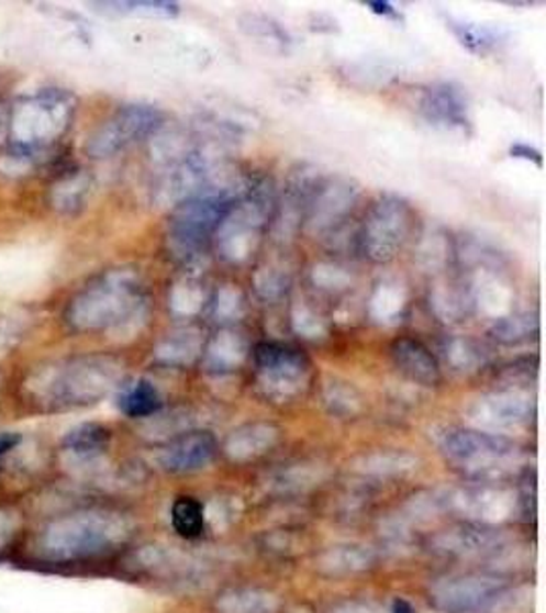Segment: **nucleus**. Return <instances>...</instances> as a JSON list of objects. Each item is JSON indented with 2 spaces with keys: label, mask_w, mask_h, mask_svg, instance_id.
Wrapping results in <instances>:
<instances>
[{
  "label": "nucleus",
  "mask_w": 546,
  "mask_h": 613,
  "mask_svg": "<svg viewBox=\"0 0 546 613\" xmlns=\"http://www.w3.org/2000/svg\"><path fill=\"white\" fill-rule=\"evenodd\" d=\"M132 527L115 511H76L52 520L33 542L37 558L54 565L111 555L130 538Z\"/></svg>",
  "instance_id": "f257e3e1"
},
{
  "label": "nucleus",
  "mask_w": 546,
  "mask_h": 613,
  "mask_svg": "<svg viewBox=\"0 0 546 613\" xmlns=\"http://www.w3.org/2000/svg\"><path fill=\"white\" fill-rule=\"evenodd\" d=\"M237 192L239 178L215 180L172 209L166 227V248L175 260L189 264L203 254L223 218L236 203Z\"/></svg>",
  "instance_id": "f03ea898"
},
{
  "label": "nucleus",
  "mask_w": 546,
  "mask_h": 613,
  "mask_svg": "<svg viewBox=\"0 0 546 613\" xmlns=\"http://www.w3.org/2000/svg\"><path fill=\"white\" fill-rule=\"evenodd\" d=\"M146 294L140 277L132 270H111L97 278L68 306L66 320L80 332L111 330L142 320Z\"/></svg>",
  "instance_id": "7ed1b4c3"
},
{
  "label": "nucleus",
  "mask_w": 546,
  "mask_h": 613,
  "mask_svg": "<svg viewBox=\"0 0 546 613\" xmlns=\"http://www.w3.org/2000/svg\"><path fill=\"white\" fill-rule=\"evenodd\" d=\"M277 207V192L272 180L265 175L239 178L236 203L223 218L213 242L223 260L246 263L258 248L268 221Z\"/></svg>",
  "instance_id": "20e7f679"
},
{
  "label": "nucleus",
  "mask_w": 546,
  "mask_h": 613,
  "mask_svg": "<svg viewBox=\"0 0 546 613\" xmlns=\"http://www.w3.org/2000/svg\"><path fill=\"white\" fill-rule=\"evenodd\" d=\"M434 442L450 462L467 468L477 482H502L524 456L514 439L477 427L446 425L434 432Z\"/></svg>",
  "instance_id": "39448f33"
},
{
  "label": "nucleus",
  "mask_w": 546,
  "mask_h": 613,
  "mask_svg": "<svg viewBox=\"0 0 546 613\" xmlns=\"http://www.w3.org/2000/svg\"><path fill=\"white\" fill-rule=\"evenodd\" d=\"M121 372V363L109 356L76 358L49 368V379L42 382L40 393L49 409L87 408L118 387Z\"/></svg>",
  "instance_id": "423d86ee"
},
{
  "label": "nucleus",
  "mask_w": 546,
  "mask_h": 613,
  "mask_svg": "<svg viewBox=\"0 0 546 613\" xmlns=\"http://www.w3.org/2000/svg\"><path fill=\"white\" fill-rule=\"evenodd\" d=\"M75 118V97L66 90H42L37 97L19 104L13 121V149L25 158L42 152L68 132Z\"/></svg>",
  "instance_id": "0eeeda50"
},
{
  "label": "nucleus",
  "mask_w": 546,
  "mask_h": 613,
  "mask_svg": "<svg viewBox=\"0 0 546 613\" xmlns=\"http://www.w3.org/2000/svg\"><path fill=\"white\" fill-rule=\"evenodd\" d=\"M415 230L412 204L398 194H381L356 232V248L372 264L391 263Z\"/></svg>",
  "instance_id": "6e6552de"
},
{
  "label": "nucleus",
  "mask_w": 546,
  "mask_h": 613,
  "mask_svg": "<svg viewBox=\"0 0 546 613\" xmlns=\"http://www.w3.org/2000/svg\"><path fill=\"white\" fill-rule=\"evenodd\" d=\"M258 391L277 403H291L308 391L311 360L305 352L282 342H260L252 350Z\"/></svg>",
  "instance_id": "1a4fd4ad"
},
{
  "label": "nucleus",
  "mask_w": 546,
  "mask_h": 613,
  "mask_svg": "<svg viewBox=\"0 0 546 613\" xmlns=\"http://www.w3.org/2000/svg\"><path fill=\"white\" fill-rule=\"evenodd\" d=\"M166 125L163 111L152 104H125L94 130L87 144L90 158L104 160L146 137H154Z\"/></svg>",
  "instance_id": "9d476101"
},
{
  "label": "nucleus",
  "mask_w": 546,
  "mask_h": 613,
  "mask_svg": "<svg viewBox=\"0 0 546 613\" xmlns=\"http://www.w3.org/2000/svg\"><path fill=\"white\" fill-rule=\"evenodd\" d=\"M508 593V581L493 572L453 575L432 584L430 599L444 613H475L493 608Z\"/></svg>",
  "instance_id": "9b49d317"
},
{
  "label": "nucleus",
  "mask_w": 546,
  "mask_h": 613,
  "mask_svg": "<svg viewBox=\"0 0 546 613\" xmlns=\"http://www.w3.org/2000/svg\"><path fill=\"white\" fill-rule=\"evenodd\" d=\"M358 199L360 187L355 180L346 176H322L305 213V232L315 237L336 234L355 211Z\"/></svg>",
  "instance_id": "f8f14e48"
},
{
  "label": "nucleus",
  "mask_w": 546,
  "mask_h": 613,
  "mask_svg": "<svg viewBox=\"0 0 546 613\" xmlns=\"http://www.w3.org/2000/svg\"><path fill=\"white\" fill-rule=\"evenodd\" d=\"M536 415V403L531 397L514 389H498L475 399L467 409V417L477 430L502 434L531 424Z\"/></svg>",
  "instance_id": "ddd939ff"
},
{
  "label": "nucleus",
  "mask_w": 546,
  "mask_h": 613,
  "mask_svg": "<svg viewBox=\"0 0 546 613\" xmlns=\"http://www.w3.org/2000/svg\"><path fill=\"white\" fill-rule=\"evenodd\" d=\"M417 113L434 130L471 132L469 101L465 90L455 82H434L424 88L417 101Z\"/></svg>",
  "instance_id": "4468645a"
},
{
  "label": "nucleus",
  "mask_w": 546,
  "mask_h": 613,
  "mask_svg": "<svg viewBox=\"0 0 546 613\" xmlns=\"http://www.w3.org/2000/svg\"><path fill=\"white\" fill-rule=\"evenodd\" d=\"M322 172L313 166H301L289 176L281 201H277L272 213V232L279 239H289L299 227H303L313 190L322 180Z\"/></svg>",
  "instance_id": "2eb2a0df"
},
{
  "label": "nucleus",
  "mask_w": 546,
  "mask_h": 613,
  "mask_svg": "<svg viewBox=\"0 0 546 613\" xmlns=\"http://www.w3.org/2000/svg\"><path fill=\"white\" fill-rule=\"evenodd\" d=\"M218 453L220 444L211 432L191 430L166 442V446L158 454V465L172 475H191L209 467Z\"/></svg>",
  "instance_id": "dca6fc26"
},
{
  "label": "nucleus",
  "mask_w": 546,
  "mask_h": 613,
  "mask_svg": "<svg viewBox=\"0 0 546 613\" xmlns=\"http://www.w3.org/2000/svg\"><path fill=\"white\" fill-rule=\"evenodd\" d=\"M502 548H505V536L500 530L472 522H465L460 526L441 532L432 540V550L455 558L495 555Z\"/></svg>",
  "instance_id": "f3484780"
},
{
  "label": "nucleus",
  "mask_w": 546,
  "mask_h": 613,
  "mask_svg": "<svg viewBox=\"0 0 546 613\" xmlns=\"http://www.w3.org/2000/svg\"><path fill=\"white\" fill-rule=\"evenodd\" d=\"M389 354L399 372L415 384L438 387L443 382V370L438 358L420 339L398 337L393 339Z\"/></svg>",
  "instance_id": "a211bd4d"
},
{
  "label": "nucleus",
  "mask_w": 546,
  "mask_h": 613,
  "mask_svg": "<svg viewBox=\"0 0 546 613\" xmlns=\"http://www.w3.org/2000/svg\"><path fill=\"white\" fill-rule=\"evenodd\" d=\"M279 438L281 432L277 425L254 422L234 430L223 444V453L232 462H250L254 458L270 453Z\"/></svg>",
  "instance_id": "6ab92c4d"
},
{
  "label": "nucleus",
  "mask_w": 546,
  "mask_h": 613,
  "mask_svg": "<svg viewBox=\"0 0 546 613\" xmlns=\"http://www.w3.org/2000/svg\"><path fill=\"white\" fill-rule=\"evenodd\" d=\"M430 306L444 323L467 320L475 311L471 282L465 278H448L438 282L430 292Z\"/></svg>",
  "instance_id": "aec40b11"
},
{
  "label": "nucleus",
  "mask_w": 546,
  "mask_h": 613,
  "mask_svg": "<svg viewBox=\"0 0 546 613\" xmlns=\"http://www.w3.org/2000/svg\"><path fill=\"white\" fill-rule=\"evenodd\" d=\"M248 354H250V346L244 334H239L236 330H222L220 334L209 339L208 346L201 354V360L209 372L225 375L244 365Z\"/></svg>",
  "instance_id": "412c9836"
},
{
  "label": "nucleus",
  "mask_w": 546,
  "mask_h": 613,
  "mask_svg": "<svg viewBox=\"0 0 546 613\" xmlns=\"http://www.w3.org/2000/svg\"><path fill=\"white\" fill-rule=\"evenodd\" d=\"M444 21H446V27L453 31V35L457 37L458 44L475 56H488L491 52L500 49L508 40V33L495 25L477 23V21L458 19L453 15L444 16Z\"/></svg>",
  "instance_id": "4be33fe9"
},
{
  "label": "nucleus",
  "mask_w": 546,
  "mask_h": 613,
  "mask_svg": "<svg viewBox=\"0 0 546 613\" xmlns=\"http://www.w3.org/2000/svg\"><path fill=\"white\" fill-rule=\"evenodd\" d=\"M377 565V553L363 544H338L330 546L317 556V569L325 575H355L372 569Z\"/></svg>",
  "instance_id": "5701e85b"
},
{
  "label": "nucleus",
  "mask_w": 546,
  "mask_h": 613,
  "mask_svg": "<svg viewBox=\"0 0 546 613\" xmlns=\"http://www.w3.org/2000/svg\"><path fill=\"white\" fill-rule=\"evenodd\" d=\"M164 401L156 384L148 379H135L127 384H121L118 397V408L123 415L132 420H148L160 413Z\"/></svg>",
  "instance_id": "b1692460"
},
{
  "label": "nucleus",
  "mask_w": 546,
  "mask_h": 613,
  "mask_svg": "<svg viewBox=\"0 0 546 613\" xmlns=\"http://www.w3.org/2000/svg\"><path fill=\"white\" fill-rule=\"evenodd\" d=\"M205 339L201 330L182 327L164 337L156 348V360L166 366H191L201 358Z\"/></svg>",
  "instance_id": "393cba45"
},
{
  "label": "nucleus",
  "mask_w": 546,
  "mask_h": 613,
  "mask_svg": "<svg viewBox=\"0 0 546 613\" xmlns=\"http://www.w3.org/2000/svg\"><path fill=\"white\" fill-rule=\"evenodd\" d=\"M443 358L458 375H475L489 363V352L481 342L467 336L446 337L443 342Z\"/></svg>",
  "instance_id": "a878e982"
},
{
  "label": "nucleus",
  "mask_w": 546,
  "mask_h": 613,
  "mask_svg": "<svg viewBox=\"0 0 546 613\" xmlns=\"http://www.w3.org/2000/svg\"><path fill=\"white\" fill-rule=\"evenodd\" d=\"M62 444L68 453L75 454L82 460H90V458H97L107 453V448L111 444V430L103 424L87 422V424L73 427L64 436Z\"/></svg>",
  "instance_id": "bb28decb"
},
{
  "label": "nucleus",
  "mask_w": 546,
  "mask_h": 613,
  "mask_svg": "<svg viewBox=\"0 0 546 613\" xmlns=\"http://www.w3.org/2000/svg\"><path fill=\"white\" fill-rule=\"evenodd\" d=\"M489 336L493 337L502 346H520L538 336V315L531 311H520L512 315H500L489 330Z\"/></svg>",
  "instance_id": "cd10ccee"
},
{
  "label": "nucleus",
  "mask_w": 546,
  "mask_h": 613,
  "mask_svg": "<svg viewBox=\"0 0 546 613\" xmlns=\"http://www.w3.org/2000/svg\"><path fill=\"white\" fill-rule=\"evenodd\" d=\"M220 613H277L279 599L263 589H230L215 601Z\"/></svg>",
  "instance_id": "c85d7f7f"
},
{
  "label": "nucleus",
  "mask_w": 546,
  "mask_h": 613,
  "mask_svg": "<svg viewBox=\"0 0 546 613\" xmlns=\"http://www.w3.org/2000/svg\"><path fill=\"white\" fill-rule=\"evenodd\" d=\"M417 468V458L412 454L399 450H379V453L363 456L356 465V470L369 477H399L412 472Z\"/></svg>",
  "instance_id": "c756f323"
},
{
  "label": "nucleus",
  "mask_w": 546,
  "mask_h": 613,
  "mask_svg": "<svg viewBox=\"0 0 546 613\" xmlns=\"http://www.w3.org/2000/svg\"><path fill=\"white\" fill-rule=\"evenodd\" d=\"M322 399L325 409L336 417H355L363 411V397L346 380H325Z\"/></svg>",
  "instance_id": "7c9ffc66"
},
{
  "label": "nucleus",
  "mask_w": 546,
  "mask_h": 613,
  "mask_svg": "<svg viewBox=\"0 0 546 613\" xmlns=\"http://www.w3.org/2000/svg\"><path fill=\"white\" fill-rule=\"evenodd\" d=\"M239 27L254 40H258L263 44H270L281 52H287L291 45V35L272 16L263 15V13H246V15L239 16Z\"/></svg>",
  "instance_id": "2f4dec72"
},
{
  "label": "nucleus",
  "mask_w": 546,
  "mask_h": 613,
  "mask_svg": "<svg viewBox=\"0 0 546 613\" xmlns=\"http://www.w3.org/2000/svg\"><path fill=\"white\" fill-rule=\"evenodd\" d=\"M92 7L115 15L160 16L172 19L180 13L177 2L168 0H123V2H94Z\"/></svg>",
  "instance_id": "473e14b6"
},
{
  "label": "nucleus",
  "mask_w": 546,
  "mask_h": 613,
  "mask_svg": "<svg viewBox=\"0 0 546 613\" xmlns=\"http://www.w3.org/2000/svg\"><path fill=\"white\" fill-rule=\"evenodd\" d=\"M405 289L399 282H381L370 297V315L375 322L391 323L401 317Z\"/></svg>",
  "instance_id": "72a5a7b5"
},
{
  "label": "nucleus",
  "mask_w": 546,
  "mask_h": 613,
  "mask_svg": "<svg viewBox=\"0 0 546 613\" xmlns=\"http://www.w3.org/2000/svg\"><path fill=\"white\" fill-rule=\"evenodd\" d=\"M172 526L177 530L178 536L192 540L199 538L205 530V513L203 505L194 497H178L172 505Z\"/></svg>",
  "instance_id": "f704fd0d"
},
{
  "label": "nucleus",
  "mask_w": 546,
  "mask_h": 613,
  "mask_svg": "<svg viewBox=\"0 0 546 613\" xmlns=\"http://www.w3.org/2000/svg\"><path fill=\"white\" fill-rule=\"evenodd\" d=\"M170 305L180 315L191 317V315H197L205 305V292L197 280L185 278L182 282L175 285L172 297H170Z\"/></svg>",
  "instance_id": "c9c22d12"
},
{
  "label": "nucleus",
  "mask_w": 546,
  "mask_h": 613,
  "mask_svg": "<svg viewBox=\"0 0 546 613\" xmlns=\"http://www.w3.org/2000/svg\"><path fill=\"white\" fill-rule=\"evenodd\" d=\"M289 272H281V268H266L256 275V291L263 299H279L289 289Z\"/></svg>",
  "instance_id": "e433bc0d"
},
{
  "label": "nucleus",
  "mask_w": 546,
  "mask_h": 613,
  "mask_svg": "<svg viewBox=\"0 0 546 613\" xmlns=\"http://www.w3.org/2000/svg\"><path fill=\"white\" fill-rule=\"evenodd\" d=\"M293 325H296L297 334H303L305 337H322L327 334L324 317L305 303L296 306Z\"/></svg>",
  "instance_id": "4c0bfd02"
},
{
  "label": "nucleus",
  "mask_w": 546,
  "mask_h": 613,
  "mask_svg": "<svg viewBox=\"0 0 546 613\" xmlns=\"http://www.w3.org/2000/svg\"><path fill=\"white\" fill-rule=\"evenodd\" d=\"M242 311H244L242 292L237 291V289H232V287L222 289V291H220V297H218V301L213 303V313H215L218 322H220V320H222V322H234V320H237V317L242 315Z\"/></svg>",
  "instance_id": "58836bf2"
},
{
  "label": "nucleus",
  "mask_w": 546,
  "mask_h": 613,
  "mask_svg": "<svg viewBox=\"0 0 546 613\" xmlns=\"http://www.w3.org/2000/svg\"><path fill=\"white\" fill-rule=\"evenodd\" d=\"M363 4L369 9L372 15L385 16V19H391V21H401V19H403L391 2H385V0H369V2H363Z\"/></svg>",
  "instance_id": "ea45409f"
},
{
  "label": "nucleus",
  "mask_w": 546,
  "mask_h": 613,
  "mask_svg": "<svg viewBox=\"0 0 546 613\" xmlns=\"http://www.w3.org/2000/svg\"><path fill=\"white\" fill-rule=\"evenodd\" d=\"M510 156L520 158V160L534 161L536 166H543V154L536 147L528 146V144L510 146Z\"/></svg>",
  "instance_id": "a19ab883"
},
{
  "label": "nucleus",
  "mask_w": 546,
  "mask_h": 613,
  "mask_svg": "<svg viewBox=\"0 0 546 613\" xmlns=\"http://www.w3.org/2000/svg\"><path fill=\"white\" fill-rule=\"evenodd\" d=\"M330 613H383L377 605L367 601H346L342 605H336Z\"/></svg>",
  "instance_id": "79ce46f5"
},
{
  "label": "nucleus",
  "mask_w": 546,
  "mask_h": 613,
  "mask_svg": "<svg viewBox=\"0 0 546 613\" xmlns=\"http://www.w3.org/2000/svg\"><path fill=\"white\" fill-rule=\"evenodd\" d=\"M19 444H21V436L19 434H13V432L0 434V458L11 453Z\"/></svg>",
  "instance_id": "37998d69"
},
{
  "label": "nucleus",
  "mask_w": 546,
  "mask_h": 613,
  "mask_svg": "<svg viewBox=\"0 0 546 613\" xmlns=\"http://www.w3.org/2000/svg\"><path fill=\"white\" fill-rule=\"evenodd\" d=\"M391 613H417L415 612L414 608H412V603L410 601H405V599H393V603H391Z\"/></svg>",
  "instance_id": "c03bdc74"
}]
</instances>
